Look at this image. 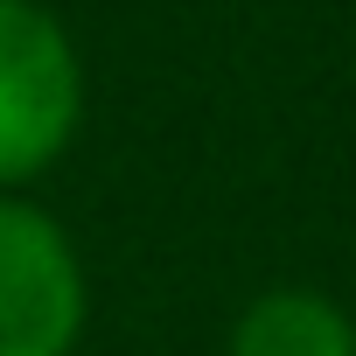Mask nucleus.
Masks as SVG:
<instances>
[{"instance_id": "nucleus-1", "label": "nucleus", "mask_w": 356, "mask_h": 356, "mask_svg": "<svg viewBox=\"0 0 356 356\" xmlns=\"http://www.w3.org/2000/svg\"><path fill=\"white\" fill-rule=\"evenodd\" d=\"M84 126V63L42 0H0V189L49 175Z\"/></svg>"}, {"instance_id": "nucleus-2", "label": "nucleus", "mask_w": 356, "mask_h": 356, "mask_svg": "<svg viewBox=\"0 0 356 356\" xmlns=\"http://www.w3.org/2000/svg\"><path fill=\"white\" fill-rule=\"evenodd\" d=\"M91 321V280L70 231L0 189V356H70Z\"/></svg>"}, {"instance_id": "nucleus-3", "label": "nucleus", "mask_w": 356, "mask_h": 356, "mask_svg": "<svg viewBox=\"0 0 356 356\" xmlns=\"http://www.w3.org/2000/svg\"><path fill=\"white\" fill-rule=\"evenodd\" d=\"M231 356H356V321L314 286H273L238 307Z\"/></svg>"}]
</instances>
